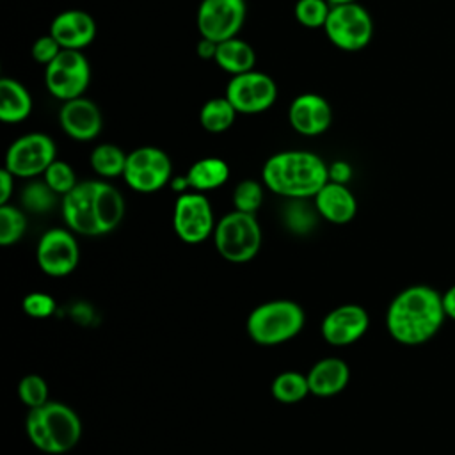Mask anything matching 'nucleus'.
<instances>
[{
    "label": "nucleus",
    "mask_w": 455,
    "mask_h": 455,
    "mask_svg": "<svg viewBox=\"0 0 455 455\" xmlns=\"http://www.w3.org/2000/svg\"><path fill=\"white\" fill-rule=\"evenodd\" d=\"M446 318L443 293L428 284H412L398 291L386 311V329L402 345L430 341Z\"/></svg>",
    "instance_id": "f257e3e1"
},
{
    "label": "nucleus",
    "mask_w": 455,
    "mask_h": 455,
    "mask_svg": "<svg viewBox=\"0 0 455 455\" xmlns=\"http://www.w3.org/2000/svg\"><path fill=\"white\" fill-rule=\"evenodd\" d=\"M62 219L76 235L100 236L116 229L124 217L121 192L101 180H87L62 196Z\"/></svg>",
    "instance_id": "f03ea898"
},
{
    "label": "nucleus",
    "mask_w": 455,
    "mask_h": 455,
    "mask_svg": "<svg viewBox=\"0 0 455 455\" xmlns=\"http://www.w3.org/2000/svg\"><path fill=\"white\" fill-rule=\"evenodd\" d=\"M263 185L286 199H309L329 181V165L311 151L286 149L272 155L261 169Z\"/></svg>",
    "instance_id": "7ed1b4c3"
},
{
    "label": "nucleus",
    "mask_w": 455,
    "mask_h": 455,
    "mask_svg": "<svg viewBox=\"0 0 455 455\" xmlns=\"http://www.w3.org/2000/svg\"><path fill=\"white\" fill-rule=\"evenodd\" d=\"M25 430L39 451L60 455L76 446L82 435V423L69 405L48 400L36 409H28Z\"/></svg>",
    "instance_id": "20e7f679"
},
{
    "label": "nucleus",
    "mask_w": 455,
    "mask_h": 455,
    "mask_svg": "<svg viewBox=\"0 0 455 455\" xmlns=\"http://www.w3.org/2000/svg\"><path fill=\"white\" fill-rule=\"evenodd\" d=\"M306 322L300 304L288 299H275L256 306L247 316V334L258 345L272 347L295 338Z\"/></svg>",
    "instance_id": "39448f33"
},
{
    "label": "nucleus",
    "mask_w": 455,
    "mask_h": 455,
    "mask_svg": "<svg viewBox=\"0 0 455 455\" xmlns=\"http://www.w3.org/2000/svg\"><path fill=\"white\" fill-rule=\"evenodd\" d=\"M217 252L231 263L251 261L261 247V228L254 213L233 210L226 213L213 229Z\"/></svg>",
    "instance_id": "423d86ee"
},
{
    "label": "nucleus",
    "mask_w": 455,
    "mask_h": 455,
    "mask_svg": "<svg viewBox=\"0 0 455 455\" xmlns=\"http://www.w3.org/2000/svg\"><path fill=\"white\" fill-rule=\"evenodd\" d=\"M323 32L336 48L343 52H357L371 41L373 20L357 2L331 5Z\"/></svg>",
    "instance_id": "0eeeda50"
},
{
    "label": "nucleus",
    "mask_w": 455,
    "mask_h": 455,
    "mask_svg": "<svg viewBox=\"0 0 455 455\" xmlns=\"http://www.w3.org/2000/svg\"><path fill=\"white\" fill-rule=\"evenodd\" d=\"M123 178L132 190L151 194L171 183L172 162L164 149L142 146L128 153Z\"/></svg>",
    "instance_id": "6e6552de"
},
{
    "label": "nucleus",
    "mask_w": 455,
    "mask_h": 455,
    "mask_svg": "<svg viewBox=\"0 0 455 455\" xmlns=\"http://www.w3.org/2000/svg\"><path fill=\"white\" fill-rule=\"evenodd\" d=\"M89 82L91 66L80 50H60L44 71L48 92L60 101L84 96Z\"/></svg>",
    "instance_id": "1a4fd4ad"
},
{
    "label": "nucleus",
    "mask_w": 455,
    "mask_h": 455,
    "mask_svg": "<svg viewBox=\"0 0 455 455\" xmlns=\"http://www.w3.org/2000/svg\"><path fill=\"white\" fill-rule=\"evenodd\" d=\"M57 158V148L52 137L32 132L18 137L5 153V169L16 178H36L44 174Z\"/></svg>",
    "instance_id": "9d476101"
},
{
    "label": "nucleus",
    "mask_w": 455,
    "mask_h": 455,
    "mask_svg": "<svg viewBox=\"0 0 455 455\" xmlns=\"http://www.w3.org/2000/svg\"><path fill=\"white\" fill-rule=\"evenodd\" d=\"M215 219L210 201L203 192L180 194L172 210V228L185 243H201L213 235Z\"/></svg>",
    "instance_id": "9b49d317"
},
{
    "label": "nucleus",
    "mask_w": 455,
    "mask_h": 455,
    "mask_svg": "<svg viewBox=\"0 0 455 455\" xmlns=\"http://www.w3.org/2000/svg\"><path fill=\"white\" fill-rule=\"evenodd\" d=\"M245 16V0H201L196 23L201 37L222 43L238 36Z\"/></svg>",
    "instance_id": "f8f14e48"
},
{
    "label": "nucleus",
    "mask_w": 455,
    "mask_h": 455,
    "mask_svg": "<svg viewBox=\"0 0 455 455\" xmlns=\"http://www.w3.org/2000/svg\"><path fill=\"white\" fill-rule=\"evenodd\" d=\"M224 96L233 103L236 112L259 114L275 103L277 85L267 73L251 69L231 76Z\"/></svg>",
    "instance_id": "ddd939ff"
},
{
    "label": "nucleus",
    "mask_w": 455,
    "mask_h": 455,
    "mask_svg": "<svg viewBox=\"0 0 455 455\" xmlns=\"http://www.w3.org/2000/svg\"><path fill=\"white\" fill-rule=\"evenodd\" d=\"M80 259L76 238L71 229L53 228L43 233L36 247V261L39 268L52 277L71 274Z\"/></svg>",
    "instance_id": "4468645a"
},
{
    "label": "nucleus",
    "mask_w": 455,
    "mask_h": 455,
    "mask_svg": "<svg viewBox=\"0 0 455 455\" xmlns=\"http://www.w3.org/2000/svg\"><path fill=\"white\" fill-rule=\"evenodd\" d=\"M368 327L370 316L363 306L341 304L323 316L320 332L329 345L345 347L361 339Z\"/></svg>",
    "instance_id": "2eb2a0df"
},
{
    "label": "nucleus",
    "mask_w": 455,
    "mask_h": 455,
    "mask_svg": "<svg viewBox=\"0 0 455 455\" xmlns=\"http://www.w3.org/2000/svg\"><path fill=\"white\" fill-rule=\"evenodd\" d=\"M290 126L306 137H316L329 130L332 108L329 101L315 92H304L291 100L288 108Z\"/></svg>",
    "instance_id": "dca6fc26"
},
{
    "label": "nucleus",
    "mask_w": 455,
    "mask_h": 455,
    "mask_svg": "<svg viewBox=\"0 0 455 455\" xmlns=\"http://www.w3.org/2000/svg\"><path fill=\"white\" fill-rule=\"evenodd\" d=\"M59 123L62 132L75 140H92L103 128V116L100 107L85 98H75L62 101L59 110Z\"/></svg>",
    "instance_id": "f3484780"
},
{
    "label": "nucleus",
    "mask_w": 455,
    "mask_h": 455,
    "mask_svg": "<svg viewBox=\"0 0 455 455\" xmlns=\"http://www.w3.org/2000/svg\"><path fill=\"white\" fill-rule=\"evenodd\" d=\"M50 34L62 50H84L96 37V23L92 16L80 9L59 12L50 23Z\"/></svg>",
    "instance_id": "a211bd4d"
},
{
    "label": "nucleus",
    "mask_w": 455,
    "mask_h": 455,
    "mask_svg": "<svg viewBox=\"0 0 455 455\" xmlns=\"http://www.w3.org/2000/svg\"><path fill=\"white\" fill-rule=\"evenodd\" d=\"M316 213L331 224H348L357 213V201L343 183L327 181L313 197Z\"/></svg>",
    "instance_id": "6ab92c4d"
},
{
    "label": "nucleus",
    "mask_w": 455,
    "mask_h": 455,
    "mask_svg": "<svg viewBox=\"0 0 455 455\" xmlns=\"http://www.w3.org/2000/svg\"><path fill=\"white\" fill-rule=\"evenodd\" d=\"M309 393L320 398L339 395L350 379L348 364L339 357H323L316 361L306 373Z\"/></svg>",
    "instance_id": "aec40b11"
},
{
    "label": "nucleus",
    "mask_w": 455,
    "mask_h": 455,
    "mask_svg": "<svg viewBox=\"0 0 455 455\" xmlns=\"http://www.w3.org/2000/svg\"><path fill=\"white\" fill-rule=\"evenodd\" d=\"M32 112V96L28 89L14 80L4 76L0 80V119L9 124L25 121Z\"/></svg>",
    "instance_id": "412c9836"
},
{
    "label": "nucleus",
    "mask_w": 455,
    "mask_h": 455,
    "mask_svg": "<svg viewBox=\"0 0 455 455\" xmlns=\"http://www.w3.org/2000/svg\"><path fill=\"white\" fill-rule=\"evenodd\" d=\"M213 60L222 71L235 76V75L254 69L256 52L247 41L240 37H231L222 43H217V52Z\"/></svg>",
    "instance_id": "4be33fe9"
},
{
    "label": "nucleus",
    "mask_w": 455,
    "mask_h": 455,
    "mask_svg": "<svg viewBox=\"0 0 455 455\" xmlns=\"http://www.w3.org/2000/svg\"><path fill=\"white\" fill-rule=\"evenodd\" d=\"M187 180L192 190L206 192L222 187L229 178V165L217 156H204L194 162L187 171Z\"/></svg>",
    "instance_id": "5701e85b"
},
{
    "label": "nucleus",
    "mask_w": 455,
    "mask_h": 455,
    "mask_svg": "<svg viewBox=\"0 0 455 455\" xmlns=\"http://www.w3.org/2000/svg\"><path fill=\"white\" fill-rule=\"evenodd\" d=\"M236 114V108L226 96H215L203 103L199 123L210 133H222L233 126Z\"/></svg>",
    "instance_id": "b1692460"
},
{
    "label": "nucleus",
    "mask_w": 455,
    "mask_h": 455,
    "mask_svg": "<svg viewBox=\"0 0 455 455\" xmlns=\"http://www.w3.org/2000/svg\"><path fill=\"white\" fill-rule=\"evenodd\" d=\"M128 155L116 144H98L91 153V167L101 178L123 176Z\"/></svg>",
    "instance_id": "393cba45"
},
{
    "label": "nucleus",
    "mask_w": 455,
    "mask_h": 455,
    "mask_svg": "<svg viewBox=\"0 0 455 455\" xmlns=\"http://www.w3.org/2000/svg\"><path fill=\"white\" fill-rule=\"evenodd\" d=\"M272 396L281 403H297L306 395H309V384L307 375L299 371H283L275 375V379L270 384Z\"/></svg>",
    "instance_id": "a878e982"
},
{
    "label": "nucleus",
    "mask_w": 455,
    "mask_h": 455,
    "mask_svg": "<svg viewBox=\"0 0 455 455\" xmlns=\"http://www.w3.org/2000/svg\"><path fill=\"white\" fill-rule=\"evenodd\" d=\"M27 231L25 213L12 204H0V243L12 245L23 238Z\"/></svg>",
    "instance_id": "bb28decb"
},
{
    "label": "nucleus",
    "mask_w": 455,
    "mask_h": 455,
    "mask_svg": "<svg viewBox=\"0 0 455 455\" xmlns=\"http://www.w3.org/2000/svg\"><path fill=\"white\" fill-rule=\"evenodd\" d=\"M57 194L46 181H30L21 192V204L32 213H46L55 206Z\"/></svg>",
    "instance_id": "cd10ccee"
},
{
    "label": "nucleus",
    "mask_w": 455,
    "mask_h": 455,
    "mask_svg": "<svg viewBox=\"0 0 455 455\" xmlns=\"http://www.w3.org/2000/svg\"><path fill=\"white\" fill-rule=\"evenodd\" d=\"M331 4L327 0H297L293 7L295 20L307 28H323Z\"/></svg>",
    "instance_id": "c85d7f7f"
},
{
    "label": "nucleus",
    "mask_w": 455,
    "mask_h": 455,
    "mask_svg": "<svg viewBox=\"0 0 455 455\" xmlns=\"http://www.w3.org/2000/svg\"><path fill=\"white\" fill-rule=\"evenodd\" d=\"M43 180L46 181V185L57 194V196H66L68 192H71L76 187V176L73 167L64 162V160H53L50 164V167L44 171Z\"/></svg>",
    "instance_id": "c756f323"
},
{
    "label": "nucleus",
    "mask_w": 455,
    "mask_h": 455,
    "mask_svg": "<svg viewBox=\"0 0 455 455\" xmlns=\"http://www.w3.org/2000/svg\"><path fill=\"white\" fill-rule=\"evenodd\" d=\"M263 203V187L256 180H243L233 190L235 210L256 213Z\"/></svg>",
    "instance_id": "7c9ffc66"
},
{
    "label": "nucleus",
    "mask_w": 455,
    "mask_h": 455,
    "mask_svg": "<svg viewBox=\"0 0 455 455\" xmlns=\"http://www.w3.org/2000/svg\"><path fill=\"white\" fill-rule=\"evenodd\" d=\"M18 396L28 409H36L48 402V384L41 375L28 373L18 384Z\"/></svg>",
    "instance_id": "2f4dec72"
},
{
    "label": "nucleus",
    "mask_w": 455,
    "mask_h": 455,
    "mask_svg": "<svg viewBox=\"0 0 455 455\" xmlns=\"http://www.w3.org/2000/svg\"><path fill=\"white\" fill-rule=\"evenodd\" d=\"M55 299L43 291H32L23 297L21 307L32 318H48L55 311Z\"/></svg>",
    "instance_id": "473e14b6"
},
{
    "label": "nucleus",
    "mask_w": 455,
    "mask_h": 455,
    "mask_svg": "<svg viewBox=\"0 0 455 455\" xmlns=\"http://www.w3.org/2000/svg\"><path fill=\"white\" fill-rule=\"evenodd\" d=\"M60 44L57 43V39L48 32L46 36H41L34 41L32 44V57L36 62L43 64L44 68L60 53Z\"/></svg>",
    "instance_id": "72a5a7b5"
},
{
    "label": "nucleus",
    "mask_w": 455,
    "mask_h": 455,
    "mask_svg": "<svg viewBox=\"0 0 455 455\" xmlns=\"http://www.w3.org/2000/svg\"><path fill=\"white\" fill-rule=\"evenodd\" d=\"M350 178H352V167L348 162L336 160V162L329 164V181L347 185Z\"/></svg>",
    "instance_id": "f704fd0d"
},
{
    "label": "nucleus",
    "mask_w": 455,
    "mask_h": 455,
    "mask_svg": "<svg viewBox=\"0 0 455 455\" xmlns=\"http://www.w3.org/2000/svg\"><path fill=\"white\" fill-rule=\"evenodd\" d=\"M14 174L5 167L0 171V204H7L14 190Z\"/></svg>",
    "instance_id": "c9c22d12"
},
{
    "label": "nucleus",
    "mask_w": 455,
    "mask_h": 455,
    "mask_svg": "<svg viewBox=\"0 0 455 455\" xmlns=\"http://www.w3.org/2000/svg\"><path fill=\"white\" fill-rule=\"evenodd\" d=\"M196 52L201 59L204 60H213L215 59V52H217V43L212 41V39H206V37H201L197 41V46H196Z\"/></svg>",
    "instance_id": "e433bc0d"
},
{
    "label": "nucleus",
    "mask_w": 455,
    "mask_h": 455,
    "mask_svg": "<svg viewBox=\"0 0 455 455\" xmlns=\"http://www.w3.org/2000/svg\"><path fill=\"white\" fill-rule=\"evenodd\" d=\"M443 307L446 313V318L455 322V284H451L444 293H443Z\"/></svg>",
    "instance_id": "4c0bfd02"
},
{
    "label": "nucleus",
    "mask_w": 455,
    "mask_h": 455,
    "mask_svg": "<svg viewBox=\"0 0 455 455\" xmlns=\"http://www.w3.org/2000/svg\"><path fill=\"white\" fill-rule=\"evenodd\" d=\"M331 5H341V4H350V2H357V0H327Z\"/></svg>",
    "instance_id": "58836bf2"
}]
</instances>
